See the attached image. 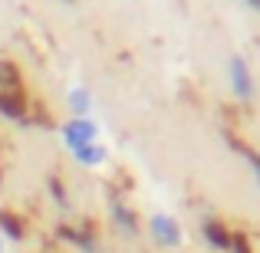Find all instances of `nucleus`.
Returning <instances> with one entry per match:
<instances>
[{
    "mask_svg": "<svg viewBox=\"0 0 260 253\" xmlns=\"http://www.w3.org/2000/svg\"><path fill=\"white\" fill-rule=\"evenodd\" d=\"M231 86H234V92H237V99H250L254 95V76H250V69H247V63H244L241 56H234L231 59Z\"/></svg>",
    "mask_w": 260,
    "mask_h": 253,
    "instance_id": "4",
    "label": "nucleus"
},
{
    "mask_svg": "<svg viewBox=\"0 0 260 253\" xmlns=\"http://www.w3.org/2000/svg\"><path fill=\"white\" fill-rule=\"evenodd\" d=\"M73 158H76L79 165H86V168H99V165H106L109 152L99 145V141H92V145H79V148H73Z\"/></svg>",
    "mask_w": 260,
    "mask_h": 253,
    "instance_id": "5",
    "label": "nucleus"
},
{
    "mask_svg": "<svg viewBox=\"0 0 260 253\" xmlns=\"http://www.w3.org/2000/svg\"><path fill=\"white\" fill-rule=\"evenodd\" d=\"M201 230H204V237L211 240V247H217V250H228L231 247V230L224 227V221H204L201 224Z\"/></svg>",
    "mask_w": 260,
    "mask_h": 253,
    "instance_id": "6",
    "label": "nucleus"
},
{
    "mask_svg": "<svg viewBox=\"0 0 260 253\" xmlns=\"http://www.w3.org/2000/svg\"><path fill=\"white\" fill-rule=\"evenodd\" d=\"M95 135H99V128H95V122L89 119V115H73L70 122L63 125V141L66 148H79V145H92Z\"/></svg>",
    "mask_w": 260,
    "mask_h": 253,
    "instance_id": "2",
    "label": "nucleus"
},
{
    "mask_svg": "<svg viewBox=\"0 0 260 253\" xmlns=\"http://www.w3.org/2000/svg\"><path fill=\"white\" fill-rule=\"evenodd\" d=\"M50 191H53V197H56L59 204H66V188H63L59 177H50Z\"/></svg>",
    "mask_w": 260,
    "mask_h": 253,
    "instance_id": "10",
    "label": "nucleus"
},
{
    "mask_svg": "<svg viewBox=\"0 0 260 253\" xmlns=\"http://www.w3.org/2000/svg\"><path fill=\"white\" fill-rule=\"evenodd\" d=\"M10 237V240H23L26 237V227H23V221H20L17 214H13V210H0V237Z\"/></svg>",
    "mask_w": 260,
    "mask_h": 253,
    "instance_id": "7",
    "label": "nucleus"
},
{
    "mask_svg": "<svg viewBox=\"0 0 260 253\" xmlns=\"http://www.w3.org/2000/svg\"><path fill=\"white\" fill-rule=\"evenodd\" d=\"M0 115L10 122H30V92L13 63H0Z\"/></svg>",
    "mask_w": 260,
    "mask_h": 253,
    "instance_id": "1",
    "label": "nucleus"
},
{
    "mask_svg": "<svg viewBox=\"0 0 260 253\" xmlns=\"http://www.w3.org/2000/svg\"><path fill=\"white\" fill-rule=\"evenodd\" d=\"M247 4H254V7H260V0H247Z\"/></svg>",
    "mask_w": 260,
    "mask_h": 253,
    "instance_id": "11",
    "label": "nucleus"
},
{
    "mask_svg": "<svg viewBox=\"0 0 260 253\" xmlns=\"http://www.w3.org/2000/svg\"><path fill=\"white\" fill-rule=\"evenodd\" d=\"M89 89L83 86H76V89H70V109H73V115H86L89 112Z\"/></svg>",
    "mask_w": 260,
    "mask_h": 253,
    "instance_id": "8",
    "label": "nucleus"
},
{
    "mask_svg": "<svg viewBox=\"0 0 260 253\" xmlns=\"http://www.w3.org/2000/svg\"><path fill=\"white\" fill-rule=\"evenodd\" d=\"M148 224H152V234H155V240H158L161 247H168V250L181 247L184 234H181V224H178L175 217H168V214H155Z\"/></svg>",
    "mask_w": 260,
    "mask_h": 253,
    "instance_id": "3",
    "label": "nucleus"
},
{
    "mask_svg": "<svg viewBox=\"0 0 260 253\" xmlns=\"http://www.w3.org/2000/svg\"><path fill=\"white\" fill-rule=\"evenodd\" d=\"M112 214H115V221H119L122 230H135V214L119 201V197H112Z\"/></svg>",
    "mask_w": 260,
    "mask_h": 253,
    "instance_id": "9",
    "label": "nucleus"
},
{
    "mask_svg": "<svg viewBox=\"0 0 260 253\" xmlns=\"http://www.w3.org/2000/svg\"><path fill=\"white\" fill-rule=\"evenodd\" d=\"M0 253H4V237H0Z\"/></svg>",
    "mask_w": 260,
    "mask_h": 253,
    "instance_id": "12",
    "label": "nucleus"
}]
</instances>
